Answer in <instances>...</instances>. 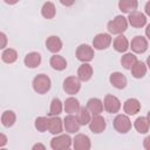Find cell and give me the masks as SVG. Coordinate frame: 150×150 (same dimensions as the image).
Masks as SVG:
<instances>
[{
  "mask_svg": "<svg viewBox=\"0 0 150 150\" xmlns=\"http://www.w3.org/2000/svg\"><path fill=\"white\" fill-rule=\"evenodd\" d=\"M0 39H1V41H2V42H1V47H0V48H5V47H6V42H7L6 34L1 32V33H0Z\"/></svg>",
  "mask_w": 150,
  "mask_h": 150,
  "instance_id": "e575fe53",
  "label": "cell"
},
{
  "mask_svg": "<svg viewBox=\"0 0 150 150\" xmlns=\"http://www.w3.org/2000/svg\"><path fill=\"white\" fill-rule=\"evenodd\" d=\"M128 22L131 25V27L134 28H142L146 25V16L144 13L139 12V11H134L131 13H129V16L127 18Z\"/></svg>",
  "mask_w": 150,
  "mask_h": 150,
  "instance_id": "ba28073f",
  "label": "cell"
},
{
  "mask_svg": "<svg viewBox=\"0 0 150 150\" xmlns=\"http://www.w3.org/2000/svg\"><path fill=\"white\" fill-rule=\"evenodd\" d=\"M7 143V137L5 136V134H0V146H5Z\"/></svg>",
  "mask_w": 150,
  "mask_h": 150,
  "instance_id": "d590c367",
  "label": "cell"
},
{
  "mask_svg": "<svg viewBox=\"0 0 150 150\" xmlns=\"http://www.w3.org/2000/svg\"><path fill=\"white\" fill-rule=\"evenodd\" d=\"M35 129L40 132H45L46 130H48V125H49V118L46 116H39L35 120Z\"/></svg>",
  "mask_w": 150,
  "mask_h": 150,
  "instance_id": "d6a6232c",
  "label": "cell"
},
{
  "mask_svg": "<svg viewBox=\"0 0 150 150\" xmlns=\"http://www.w3.org/2000/svg\"><path fill=\"white\" fill-rule=\"evenodd\" d=\"M33 89L35 93L38 94H47L52 87V81L49 79V76H47L46 74H38L32 82Z\"/></svg>",
  "mask_w": 150,
  "mask_h": 150,
  "instance_id": "6da1fadb",
  "label": "cell"
},
{
  "mask_svg": "<svg viewBox=\"0 0 150 150\" xmlns=\"http://www.w3.org/2000/svg\"><path fill=\"white\" fill-rule=\"evenodd\" d=\"M46 47H47V49L49 52L56 54V53H59L62 49V41H61V39L59 36L52 35V36L47 38V40H46Z\"/></svg>",
  "mask_w": 150,
  "mask_h": 150,
  "instance_id": "e0dca14e",
  "label": "cell"
},
{
  "mask_svg": "<svg viewBox=\"0 0 150 150\" xmlns=\"http://www.w3.org/2000/svg\"><path fill=\"white\" fill-rule=\"evenodd\" d=\"M146 67L150 69V55L148 56V59H146Z\"/></svg>",
  "mask_w": 150,
  "mask_h": 150,
  "instance_id": "b9f144b4",
  "label": "cell"
},
{
  "mask_svg": "<svg viewBox=\"0 0 150 150\" xmlns=\"http://www.w3.org/2000/svg\"><path fill=\"white\" fill-rule=\"evenodd\" d=\"M137 61V56L132 53H125L122 57H121V64L124 69H131V67L135 64V62Z\"/></svg>",
  "mask_w": 150,
  "mask_h": 150,
  "instance_id": "f546056e",
  "label": "cell"
},
{
  "mask_svg": "<svg viewBox=\"0 0 150 150\" xmlns=\"http://www.w3.org/2000/svg\"><path fill=\"white\" fill-rule=\"evenodd\" d=\"M130 48L134 53H137V54H143L146 52L148 49V40L142 36V35H137L135 36L132 40H131V43H130Z\"/></svg>",
  "mask_w": 150,
  "mask_h": 150,
  "instance_id": "8fae6325",
  "label": "cell"
},
{
  "mask_svg": "<svg viewBox=\"0 0 150 150\" xmlns=\"http://www.w3.org/2000/svg\"><path fill=\"white\" fill-rule=\"evenodd\" d=\"M143 146H144L146 150H150V135L146 136V137L143 139Z\"/></svg>",
  "mask_w": 150,
  "mask_h": 150,
  "instance_id": "836d02e7",
  "label": "cell"
},
{
  "mask_svg": "<svg viewBox=\"0 0 150 150\" xmlns=\"http://www.w3.org/2000/svg\"><path fill=\"white\" fill-rule=\"evenodd\" d=\"M144 11H145V14L148 16H150V0L145 4V7H144Z\"/></svg>",
  "mask_w": 150,
  "mask_h": 150,
  "instance_id": "f35d334b",
  "label": "cell"
},
{
  "mask_svg": "<svg viewBox=\"0 0 150 150\" xmlns=\"http://www.w3.org/2000/svg\"><path fill=\"white\" fill-rule=\"evenodd\" d=\"M123 110L127 115H136L141 110V103L137 98H128L123 104Z\"/></svg>",
  "mask_w": 150,
  "mask_h": 150,
  "instance_id": "9a60e30c",
  "label": "cell"
},
{
  "mask_svg": "<svg viewBox=\"0 0 150 150\" xmlns=\"http://www.w3.org/2000/svg\"><path fill=\"white\" fill-rule=\"evenodd\" d=\"M33 150H36V149H41V150H45L46 149V146L43 145V144H41V143H36V144H34L33 145V148H32Z\"/></svg>",
  "mask_w": 150,
  "mask_h": 150,
  "instance_id": "74e56055",
  "label": "cell"
},
{
  "mask_svg": "<svg viewBox=\"0 0 150 150\" xmlns=\"http://www.w3.org/2000/svg\"><path fill=\"white\" fill-rule=\"evenodd\" d=\"M128 28V19L123 15H117L107 23V29L110 34H122Z\"/></svg>",
  "mask_w": 150,
  "mask_h": 150,
  "instance_id": "7a4b0ae2",
  "label": "cell"
},
{
  "mask_svg": "<svg viewBox=\"0 0 150 150\" xmlns=\"http://www.w3.org/2000/svg\"><path fill=\"white\" fill-rule=\"evenodd\" d=\"M145 35H146V38L150 40V23L146 26V28H145Z\"/></svg>",
  "mask_w": 150,
  "mask_h": 150,
  "instance_id": "ab89813d",
  "label": "cell"
},
{
  "mask_svg": "<svg viewBox=\"0 0 150 150\" xmlns=\"http://www.w3.org/2000/svg\"><path fill=\"white\" fill-rule=\"evenodd\" d=\"M16 59H18V53L13 48H7L1 54V60L5 63H13L16 61Z\"/></svg>",
  "mask_w": 150,
  "mask_h": 150,
  "instance_id": "4dcf8cb0",
  "label": "cell"
},
{
  "mask_svg": "<svg viewBox=\"0 0 150 150\" xmlns=\"http://www.w3.org/2000/svg\"><path fill=\"white\" fill-rule=\"evenodd\" d=\"M15 121H16V116H15V112L12 110H6L1 115V123L6 128L12 127L15 123Z\"/></svg>",
  "mask_w": 150,
  "mask_h": 150,
  "instance_id": "f1b7e54d",
  "label": "cell"
},
{
  "mask_svg": "<svg viewBox=\"0 0 150 150\" xmlns=\"http://www.w3.org/2000/svg\"><path fill=\"white\" fill-rule=\"evenodd\" d=\"M75 55L77 57L79 61L81 62H89L94 59L95 54H94V49L93 47L88 46V45H80L77 48H76V52H75Z\"/></svg>",
  "mask_w": 150,
  "mask_h": 150,
  "instance_id": "5b68a950",
  "label": "cell"
},
{
  "mask_svg": "<svg viewBox=\"0 0 150 150\" xmlns=\"http://www.w3.org/2000/svg\"><path fill=\"white\" fill-rule=\"evenodd\" d=\"M81 89V80L76 76H68L63 81V90L69 95H75Z\"/></svg>",
  "mask_w": 150,
  "mask_h": 150,
  "instance_id": "8992f818",
  "label": "cell"
},
{
  "mask_svg": "<svg viewBox=\"0 0 150 150\" xmlns=\"http://www.w3.org/2000/svg\"><path fill=\"white\" fill-rule=\"evenodd\" d=\"M114 128L120 134H127L131 129V121L128 117V115L118 114L114 118Z\"/></svg>",
  "mask_w": 150,
  "mask_h": 150,
  "instance_id": "3957f363",
  "label": "cell"
},
{
  "mask_svg": "<svg viewBox=\"0 0 150 150\" xmlns=\"http://www.w3.org/2000/svg\"><path fill=\"white\" fill-rule=\"evenodd\" d=\"M63 127H64V129H66L67 132H69V134H75V132L79 131L81 124L79 123L76 116H74L73 114H68V115L64 117V120H63Z\"/></svg>",
  "mask_w": 150,
  "mask_h": 150,
  "instance_id": "4fadbf2b",
  "label": "cell"
},
{
  "mask_svg": "<svg viewBox=\"0 0 150 150\" xmlns=\"http://www.w3.org/2000/svg\"><path fill=\"white\" fill-rule=\"evenodd\" d=\"M89 129L91 132L94 134H101L105 130V127H107V122L104 120L103 116L101 115H95L91 117L90 122H89Z\"/></svg>",
  "mask_w": 150,
  "mask_h": 150,
  "instance_id": "30bf717a",
  "label": "cell"
},
{
  "mask_svg": "<svg viewBox=\"0 0 150 150\" xmlns=\"http://www.w3.org/2000/svg\"><path fill=\"white\" fill-rule=\"evenodd\" d=\"M110 83L112 84V87H115L116 89H124L127 86V77L124 76V74L120 73V71H115L110 75L109 77Z\"/></svg>",
  "mask_w": 150,
  "mask_h": 150,
  "instance_id": "2e32d148",
  "label": "cell"
},
{
  "mask_svg": "<svg viewBox=\"0 0 150 150\" xmlns=\"http://www.w3.org/2000/svg\"><path fill=\"white\" fill-rule=\"evenodd\" d=\"M112 46H114V49H115L116 52H118V53H124V52H127V49L129 48V41H128V39H127L123 34H118V35L115 38V40H114V42H112Z\"/></svg>",
  "mask_w": 150,
  "mask_h": 150,
  "instance_id": "44dd1931",
  "label": "cell"
},
{
  "mask_svg": "<svg viewBox=\"0 0 150 150\" xmlns=\"http://www.w3.org/2000/svg\"><path fill=\"white\" fill-rule=\"evenodd\" d=\"M87 109L90 111V114L93 116L95 115H101V112L103 111V102L97 98V97H93V98H89L88 102H87Z\"/></svg>",
  "mask_w": 150,
  "mask_h": 150,
  "instance_id": "5bb4252c",
  "label": "cell"
},
{
  "mask_svg": "<svg viewBox=\"0 0 150 150\" xmlns=\"http://www.w3.org/2000/svg\"><path fill=\"white\" fill-rule=\"evenodd\" d=\"M103 107H104L107 112L116 114L121 109V101L116 96H114L111 94H108V95H105V97L103 100Z\"/></svg>",
  "mask_w": 150,
  "mask_h": 150,
  "instance_id": "52a82bcc",
  "label": "cell"
},
{
  "mask_svg": "<svg viewBox=\"0 0 150 150\" xmlns=\"http://www.w3.org/2000/svg\"><path fill=\"white\" fill-rule=\"evenodd\" d=\"M63 130V122L59 116H52L49 118L48 131L53 135H60Z\"/></svg>",
  "mask_w": 150,
  "mask_h": 150,
  "instance_id": "d6986e66",
  "label": "cell"
},
{
  "mask_svg": "<svg viewBox=\"0 0 150 150\" xmlns=\"http://www.w3.org/2000/svg\"><path fill=\"white\" fill-rule=\"evenodd\" d=\"M7 5H15L16 2H19V0H4Z\"/></svg>",
  "mask_w": 150,
  "mask_h": 150,
  "instance_id": "60d3db41",
  "label": "cell"
},
{
  "mask_svg": "<svg viewBox=\"0 0 150 150\" xmlns=\"http://www.w3.org/2000/svg\"><path fill=\"white\" fill-rule=\"evenodd\" d=\"M91 76H93V67L88 62H83L77 69V77L81 81L87 82L91 79Z\"/></svg>",
  "mask_w": 150,
  "mask_h": 150,
  "instance_id": "ac0fdd59",
  "label": "cell"
},
{
  "mask_svg": "<svg viewBox=\"0 0 150 150\" xmlns=\"http://www.w3.org/2000/svg\"><path fill=\"white\" fill-rule=\"evenodd\" d=\"M138 1L137 0H120L118 1V8L122 13H131L137 9Z\"/></svg>",
  "mask_w": 150,
  "mask_h": 150,
  "instance_id": "7402d4cb",
  "label": "cell"
},
{
  "mask_svg": "<svg viewBox=\"0 0 150 150\" xmlns=\"http://www.w3.org/2000/svg\"><path fill=\"white\" fill-rule=\"evenodd\" d=\"M25 66L28 68H36L41 63V55L38 52H30L25 56Z\"/></svg>",
  "mask_w": 150,
  "mask_h": 150,
  "instance_id": "ffe728a7",
  "label": "cell"
},
{
  "mask_svg": "<svg viewBox=\"0 0 150 150\" xmlns=\"http://www.w3.org/2000/svg\"><path fill=\"white\" fill-rule=\"evenodd\" d=\"M63 108H64V111L67 114H76L79 111V109L81 108V105H80V102H79L77 98H75V97H68L64 101Z\"/></svg>",
  "mask_w": 150,
  "mask_h": 150,
  "instance_id": "603a6c76",
  "label": "cell"
},
{
  "mask_svg": "<svg viewBox=\"0 0 150 150\" xmlns=\"http://www.w3.org/2000/svg\"><path fill=\"white\" fill-rule=\"evenodd\" d=\"M49 63H50L52 68L55 69V70H63V69L67 68V61H66V59L63 56H61V55H57V54H54L50 57Z\"/></svg>",
  "mask_w": 150,
  "mask_h": 150,
  "instance_id": "d4e9b609",
  "label": "cell"
},
{
  "mask_svg": "<svg viewBox=\"0 0 150 150\" xmlns=\"http://www.w3.org/2000/svg\"><path fill=\"white\" fill-rule=\"evenodd\" d=\"M73 146L75 150H89L91 148L90 138L84 134H77L73 138Z\"/></svg>",
  "mask_w": 150,
  "mask_h": 150,
  "instance_id": "7c38bea8",
  "label": "cell"
},
{
  "mask_svg": "<svg viewBox=\"0 0 150 150\" xmlns=\"http://www.w3.org/2000/svg\"><path fill=\"white\" fill-rule=\"evenodd\" d=\"M146 118H148V121H149V123H150V111L148 112V115H146Z\"/></svg>",
  "mask_w": 150,
  "mask_h": 150,
  "instance_id": "7bdbcfd3",
  "label": "cell"
},
{
  "mask_svg": "<svg viewBox=\"0 0 150 150\" xmlns=\"http://www.w3.org/2000/svg\"><path fill=\"white\" fill-rule=\"evenodd\" d=\"M111 36L110 34L108 33H100L97 34L94 40H93V47L95 49H98V50H103V49H107L110 43H111Z\"/></svg>",
  "mask_w": 150,
  "mask_h": 150,
  "instance_id": "9c48e42d",
  "label": "cell"
},
{
  "mask_svg": "<svg viewBox=\"0 0 150 150\" xmlns=\"http://www.w3.org/2000/svg\"><path fill=\"white\" fill-rule=\"evenodd\" d=\"M73 139L69 135H59L52 138L50 141V148L53 150H67L71 146Z\"/></svg>",
  "mask_w": 150,
  "mask_h": 150,
  "instance_id": "277c9868",
  "label": "cell"
},
{
  "mask_svg": "<svg viewBox=\"0 0 150 150\" xmlns=\"http://www.w3.org/2000/svg\"><path fill=\"white\" fill-rule=\"evenodd\" d=\"M131 75L135 77V79H142L144 77V75L146 74V64L142 61H136L135 64L131 67Z\"/></svg>",
  "mask_w": 150,
  "mask_h": 150,
  "instance_id": "cb8c5ba5",
  "label": "cell"
},
{
  "mask_svg": "<svg viewBox=\"0 0 150 150\" xmlns=\"http://www.w3.org/2000/svg\"><path fill=\"white\" fill-rule=\"evenodd\" d=\"M134 127H135V129H136L139 134H146V132L149 131L150 123H149V121H148L146 117L141 116V117H137V118L135 120Z\"/></svg>",
  "mask_w": 150,
  "mask_h": 150,
  "instance_id": "4316f807",
  "label": "cell"
},
{
  "mask_svg": "<svg viewBox=\"0 0 150 150\" xmlns=\"http://www.w3.org/2000/svg\"><path fill=\"white\" fill-rule=\"evenodd\" d=\"M90 111L87 109V107H81L79 109V111L76 112V118L79 121V123L81 125H87L89 124L90 120H91V116H90Z\"/></svg>",
  "mask_w": 150,
  "mask_h": 150,
  "instance_id": "484cf974",
  "label": "cell"
},
{
  "mask_svg": "<svg viewBox=\"0 0 150 150\" xmlns=\"http://www.w3.org/2000/svg\"><path fill=\"white\" fill-rule=\"evenodd\" d=\"M41 14L45 19H53L56 14V8L55 5L50 1H47L43 4L42 8H41Z\"/></svg>",
  "mask_w": 150,
  "mask_h": 150,
  "instance_id": "83f0119b",
  "label": "cell"
},
{
  "mask_svg": "<svg viewBox=\"0 0 150 150\" xmlns=\"http://www.w3.org/2000/svg\"><path fill=\"white\" fill-rule=\"evenodd\" d=\"M60 2H61L63 6H66V7H69V6H73V5H74L75 0H60Z\"/></svg>",
  "mask_w": 150,
  "mask_h": 150,
  "instance_id": "8d00e7d4",
  "label": "cell"
},
{
  "mask_svg": "<svg viewBox=\"0 0 150 150\" xmlns=\"http://www.w3.org/2000/svg\"><path fill=\"white\" fill-rule=\"evenodd\" d=\"M61 112H62V102L59 97H54L52 100L48 115L49 116H59Z\"/></svg>",
  "mask_w": 150,
  "mask_h": 150,
  "instance_id": "1f68e13d",
  "label": "cell"
}]
</instances>
